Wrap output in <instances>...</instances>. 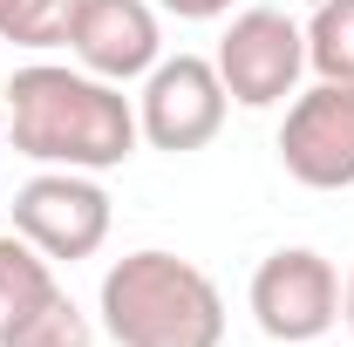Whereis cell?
Masks as SVG:
<instances>
[{
	"label": "cell",
	"mask_w": 354,
	"mask_h": 347,
	"mask_svg": "<svg viewBox=\"0 0 354 347\" xmlns=\"http://www.w3.org/2000/svg\"><path fill=\"white\" fill-rule=\"evenodd\" d=\"M55 293H62V286H55V259L35 252L21 232H7V238H0V341H7L21 320H35Z\"/></svg>",
	"instance_id": "9"
},
{
	"label": "cell",
	"mask_w": 354,
	"mask_h": 347,
	"mask_svg": "<svg viewBox=\"0 0 354 347\" xmlns=\"http://www.w3.org/2000/svg\"><path fill=\"white\" fill-rule=\"evenodd\" d=\"M252 320L266 341H320L341 320V272L320 259L313 245H279L252 272Z\"/></svg>",
	"instance_id": "6"
},
{
	"label": "cell",
	"mask_w": 354,
	"mask_h": 347,
	"mask_svg": "<svg viewBox=\"0 0 354 347\" xmlns=\"http://www.w3.org/2000/svg\"><path fill=\"white\" fill-rule=\"evenodd\" d=\"M68 55L75 68L102 75V82H136L164 62V35H157V0H75L68 21Z\"/></svg>",
	"instance_id": "8"
},
{
	"label": "cell",
	"mask_w": 354,
	"mask_h": 347,
	"mask_svg": "<svg viewBox=\"0 0 354 347\" xmlns=\"http://www.w3.org/2000/svg\"><path fill=\"white\" fill-rule=\"evenodd\" d=\"M102 327L116 347H218L225 293L205 265L143 245L102 272Z\"/></svg>",
	"instance_id": "2"
},
{
	"label": "cell",
	"mask_w": 354,
	"mask_h": 347,
	"mask_svg": "<svg viewBox=\"0 0 354 347\" xmlns=\"http://www.w3.org/2000/svg\"><path fill=\"white\" fill-rule=\"evenodd\" d=\"M7 136L21 157H35L48 171H116L136 157V109L130 95L88 68L62 62H28L7 75Z\"/></svg>",
	"instance_id": "1"
},
{
	"label": "cell",
	"mask_w": 354,
	"mask_h": 347,
	"mask_svg": "<svg viewBox=\"0 0 354 347\" xmlns=\"http://www.w3.org/2000/svg\"><path fill=\"white\" fill-rule=\"evenodd\" d=\"M307 68L320 82H354V0H320V7H313Z\"/></svg>",
	"instance_id": "10"
},
{
	"label": "cell",
	"mask_w": 354,
	"mask_h": 347,
	"mask_svg": "<svg viewBox=\"0 0 354 347\" xmlns=\"http://www.w3.org/2000/svg\"><path fill=\"white\" fill-rule=\"evenodd\" d=\"M279 164L307 191H348L354 184V82H313L286 102Z\"/></svg>",
	"instance_id": "7"
},
{
	"label": "cell",
	"mask_w": 354,
	"mask_h": 347,
	"mask_svg": "<svg viewBox=\"0 0 354 347\" xmlns=\"http://www.w3.org/2000/svg\"><path fill=\"white\" fill-rule=\"evenodd\" d=\"M14 232L55 265L95 259L109 238V191L88 171H41L14 191Z\"/></svg>",
	"instance_id": "4"
},
{
	"label": "cell",
	"mask_w": 354,
	"mask_h": 347,
	"mask_svg": "<svg viewBox=\"0 0 354 347\" xmlns=\"http://www.w3.org/2000/svg\"><path fill=\"white\" fill-rule=\"evenodd\" d=\"M218 82L232 102L245 109H272L300 88V68H307V28L286 21L279 7H245L218 41Z\"/></svg>",
	"instance_id": "5"
},
{
	"label": "cell",
	"mask_w": 354,
	"mask_h": 347,
	"mask_svg": "<svg viewBox=\"0 0 354 347\" xmlns=\"http://www.w3.org/2000/svg\"><path fill=\"white\" fill-rule=\"evenodd\" d=\"M164 14H177V21H218V14H232V0H157Z\"/></svg>",
	"instance_id": "13"
},
{
	"label": "cell",
	"mask_w": 354,
	"mask_h": 347,
	"mask_svg": "<svg viewBox=\"0 0 354 347\" xmlns=\"http://www.w3.org/2000/svg\"><path fill=\"white\" fill-rule=\"evenodd\" d=\"M75 0H0V41L14 48H68Z\"/></svg>",
	"instance_id": "11"
},
{
	"label": "cell",
	"mask_w": 354,
	"mask_h": 347,
	"mask_svg": "<svg viewBox=\"0 0 354 347\" xmlns=\"http://www.w3.org/2000/svg\"><path fill=\"white\" fill-rule=\"evenodd\" d=\"M341 320L354 327V272H348V286H341Z\"/></svg>",
	"instance_id": "14"
},
{
	"label": "cell",
	"mask_w": 354,
	"mask_h": 347,
	"mask_svg": "<svg viewBox=\"0 0 354 347\" xmlns=\"http://www.w3.org/2000/svg\"><path fill=\"white\" fill-rule=\"evenodd\" d=\"M225 109H232V95L218 82V62H205V55H171V62H157L150 75H143V95H136V130L150 150H205L212 136L225 130Z\"/></svg>",
	"instance_id": "3"
},
{
	"label": "cell",
	"mask_w": 354,
	"mask_h": 347,
	"mask_svg": "<svg viewBox=\"0 0 354 347\" xmlns=\"http://www.w3.org/2000/svg\"><path fill=\"white\" fill-rule=\"evenodd\" d=\"M0 347H95V327H88V313L68 293H55L35 320H21Z\"/></svg>",
	"instance_id": "12"
}]
</instances>
